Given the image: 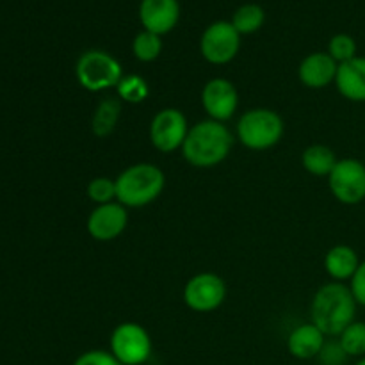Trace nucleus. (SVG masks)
Listing matches in <instances>:
<instances>
[{"mask_svg":"<svg viewBox=\"0 0 365 365\" xmlns=\"http://www.w3.org/2000/svg\"><path fill=\"white\" fill-rule=\"evenodd\" d=\"M234 138L221 121L205 120L189 128L182 145V155L195 168H214L230 153Z\"/></svg>","mask_w":365,"mask_h":365,"instance_id":"nucleus-1","label":"nucleus"},{"mask_svg":"<svg viewBox=\"0 0 365 365\" xmlns=\"http://www.w3.org/2000/svg\"><path fill=\"white\" fill-rule=\"evenodd\" d=\"M356 302L351 289L344 284H327L316 292L312 299V323L324 335H341L351 323H355Z\"/></svg>","mask_w":365,"mask_h":365,"instance_id":"nucleus-2","label":"nucleus"},{"mask_svg":"<svg viewBox=\"0 0 365 365\" xmlns=\"http://www.w3.org/2000/svg\"><path fill=\"white\" fill-rule=\"evenodd\" d=\"M166 177L160 168L141 163L127 168L116 178V200L123 207H145L163 192Z\"/></svg>","mask_w":365,"mask_h":365,"instance_id":"nucleus-3","label":"nucleus"},{"mask_svg":"<svg viewBox=\"0 0 365 365\" xmlns=\"http://www.w3.org/2000/svg\"><path fill=\"white\" fill-rule=\"evenodd\" d=\"M237 135L246 148L269 150L284 138V120L271 109H252L239 120Z\"/></svg>","mask_w":365,"mask_h":365,"instance_id":"nucleus-4","label":"nucleus"},{"mask_svg":"<svg viewBox=\"0 0 365 365\" xmlns=\"http://www.w3.org/2000/svg\"><path fill=\"white\" fill-rule=\"evenodd\" d=\"M78 84L88 91H103V89L118 88L123 78V70L116 57L103 50H89L84 52L75 66Z\"/></svg>","mask_w":365,"mask_h":365,"instance_id":"nucleus-5","label":"nucleus"},{"mask_svg":"<svg viewBox=\"0 0 365 365\" xmlns=\"http://www.w3.org/2000/svg\"><path fill=\"white\" fill-rule=\"evenodd\" d=\"M110 353L123 365H141L152 355V339L138 323H123L110 335Z\"/></svg>","mask_w":365,"mask_h":365,"instance_id":"nucleus-6","label":"nucleus"},{"mask_svg":"<svg viewBox=\"0 0 365 365\" xmlns=\"http://www.w3.org/2000/svg\"><path fill=\"white\" fill-rule=\"evenodd\" d=\"M241 48V34L232 21H214L203 31L200 50L203 59L210 64H227L235 59Z\"/></svg>","mask_w":365,"mask_h":365,"instance_id":"nucleus-7","label":"nucleus"},{"mask_svg":"<svg viewBox=\"0 0 365 365\" xmlns=\"http://www.w3.org/2000/svg\"><path fill=\"white\" fill-rule=\"evenodd\" d=\"M330 191L344 205L365 200V164L356 159H341L328 177Z\"/></svg>","mask_w":365,"mask_h":365,"instance_id":"nucleus-8","label":"nucleus"},{"mask_svg":"<svg viewBox=\"0 0 365 365\" xmlns=\"http://www.w3.org/2000/svg\"><path fill=\"white\" fill-rule=\"evenodd\" d=\"M189 125L184 113L173 107L159 110L150 123V141L159 152L170 153L182 148L187 138Z\"/></svg>","mask_w":365,"mask_h":365,"instance_id":"nucleus-9","label":"nucleus"},{"mask_svg":"<svg viewBox=\"0 0 365 365\" xmlns=\"http://www.w3.org/2000/svg\"><path fill=\"white\" fill-rule=\"evenodd\" d=\"M227 298L223 278L214 273H200L185 284L184 302L195 312H214Z\"/></svg>","mask_w":365,"mask_h":365,"instance_id":"nucleus-10","label":"nucleus"},{"mask_svg":"<svg viewBox=\"0 0 365 365\" xmlns=\"http://www.w3.org/2000/svg\"><path fill=\"white\" fill-rule=\"evenodd\" d=\"M202 103L205 113L214 121H227L235 114L239 106V93L227 78H212L202 91Z\"/></svg>","mask_w":365,"mask_h":365,"instance_id":"nucleus-11","label":"nucleus"},{"mask_svg":"<svg viewBox=\"0 0 365 365\" xmlns=\"http://www.w3.org/2000/svg\"><path fill=\"white\" fill-rule=\"evenodd\" d=\"M127 223V209L120 202H110L106 205H98L89 214L88 232L96 241L109 242L123 234Z\"/></svg>","mask_w":365,"mask_h":365,"instance_id":"nucleus-12","label":"nucleus"},{"mask_svg":"<svg viewBox=\"0 0 365 365\" xmlns=\"http://www.w3.org/2000/svg\"><path fill=\"white\" fill-rule=\"evenodd\" d=\"M180 18L178 0H141L139 20L145 31L157 36L168 34L175 29Z\"/></svg>","mask_w":365,"mask_h":365,"instance_id":"nucleus-13","label":"nucleus"},{"mask_svg":"<svg viewBox=\"0 0 365 365\" xmlns=\"http://www.w3.org/2000/svg\"><path fill=\"white\" fill-rule=\"evenodd\" d=\"M339 64L327 52H314L302 61L298 68V77L303 86L312 89H321L335 82Z\"/></svg>","mask_w":365,"mask_h":365,"instance_id":"nucleus-14","label":"nucleus"},{"mask_svg":"<svg viewBox=\"0 0 365 365\" xmlns=\"http://www.w3.org/2000/svg\"><path fill=\"white\" fill-rule=\"evenodd\" d=\"M335 84L344 98L365 102V57L356 56L348 63L339 64Z\"/></svg>","mask_w":365,"mask_h":365,"instance_id":"nucleus-15","label":"nucleus"},{"mask_svg":"<svg viewBox=\"0 0 365 365\" xmlns=\"http://www.w3.org/2000/svg\"><path fill=\"white\" fill-rule=\"evenodd\" d=\"M324 337L327 335L319 330L314 323H307L298 327L289 335V351L292 356L299 360H310L321 355L324 348Z\"/></svg>","mask_w":365,"mask_h":365,"instance_id":"nucleus-16","label":"nucleus"},{"mask_svg":"<svg viewBox=\"0 0 365 365\" xmlns=\"http://www.w3.org/2000/svg\"><path fill=\"white\" fill-rule=\"evenodd\" d=\"M359 255H356L355 250L349 248V246L346 245L334 246V248L327 253V259H324L327 273L337 282L351 280L353 274L359 269Z\"/></svg>","mask_w":365,"mask_h":365,"instance_id":"nucleus-17","label":"nucleus"},{"mask_svg":"<svg viewBox=\"0 0 365 365\" xmlns=\"http://www.w3.org/2000/svg\"><path fill=\"white\" fill-rule=\"evenodd\" d=\"M121 114V102L118 98H103L96 106L91 120V130L96 138H107L116 128Z\"/></svg>","mask_w":365,"mask_h":365,"instance_id":"nucleus-18","label":"nucleus"},{"mask_svg":"<svg viewBox=\"0 0 365 365\" xmlns=\"http://www.w3.org/2000/svg\"><path fill=\"white\" fill-rule=\"evenodd\" d=\"M302 163L303 168H305L310 175H316V177H330V173L334 171L335 164H337L339 160L337 157H335L334 150L328 148V146L312 145L303 152Z\"/></svg>","mask_w":365,"mask_h":365,"instance_id":"nucleus-19","label":"nucleus"},{"mask_svg":"<svg viewBox=\"0 0 365 365\" xmlns=\"http://www.w3.org/2000/svg\"><path fill=\"white\" fill-rule=\"evenodd\" d=\"M266 21V13L259 4H245L232 16V25L239 34H253Z\"/></svg>","mask_w":365,"mask_h":365,"instance_id":"nucleus-20","label":"nucleus"},{"mask_svg":"<svg viewBox=\"0 0 365 365\" xmlns=\"http://www.w3.org/2000/svg\"><path fill=\"white\" fill-rule=\"evenodd\" d=\"M132 52H134L135 59L141 61V63H152L163 52V39H160V36L153 34V32L141 31L134 38Z\"/></svg>","mask_w":365,"mask_h":365,"instance_id":"nucleus-21","label":"nucleus"},{"mask_svg":"<svg viewBox=\"0 0 365 365\" xmlns=\"http://www.w3.org/2000/svg\"><path fill=\"white\" fill-rule=\"evenodd\" d=\"M116 91L118 96L128 103H139L143 100H146V96L150 95L148 84L139 75H127V77L123 75V78L118 84Z\"/></svg>","mask_w":365,"mask_h":365,"instance_id":"nucleus-22","label":"nucleus"},{"mask_svg":"<svg viewBox=\"0 0 365 365\" xmlns=\"http://www.w3.org/2000/svg\"><path fill=\"white\" fill-rule=\"evenodd\" d=\"M341 348L348 356L365 355V323H351L341 334Z\"/></svg>","mask_w":365,"mask_h":365,"instance_id":"nucleus-23","label":"nucleus"},{"mask_svg":"<svg viewBox=\"0 0 365 365\" xmlns=\"http://www.w3.org/2000/svg\"><path fill=\"white\" fill-rule=\"evenodd\" d=\"M88 196L96 205H106L116 200V180L107 177H96L88 184Z\"/></svg>","mask_w":365,"mask_h":365,"instance_id":"nucleus-24","label":"nucleus"},{"mask_svg":"<svg viewBox=\"0 0 365 365\" xmlns=\"http://www.w3.org/2000/svg\"><path fill=\"white\" fill-rule=\"evenodd\" d=\"M328 53L337 64L348 63L356 57V41L349 34H335L328 45Z\"/></svg>","mask_w":365,"mask_h":365,"instance_id":"nucleus-25","label":"nucleus"},{"mask_svg":"<svg viewBox=\"0 0 365 365\" xmlns=\"http://www.w3.org/2000/svg\"><path fill=\"white\" fill-rule=\"evenodd\" d=\"M73 365H123L110 351H100V349H93V351H86L75 360Z\"/></svg>","mask_w":365,"mask_h":365,"instance_id":"nucleus-26","label":"nucleus"},{"mask_svg":"<svg viewBox=\"0 0 365 365\" xmlns=\"http://www.w3.org/2000/svg\"><path fill=\"white\" fill-rule=\"evenodd\" d=\"M349 289H351V294L355 298V302L360 303V305H365V262L360 264L356 273L353 274Z\"/></svg>","mask_w":365,"mask_h":365,"instance_id":"nucleus-27","label":"nucleus"},{"mask_svg":"<svg viewBox=\"0 0 365 365\" xmlns=\"http://www.w3.org/2000/svg\"><path fill=\"white\" fill-rule=\"evenodd\" d=\"M356 365H365V359H362V360H360V362H359V364H356Z\"/></svg>","mask_w":365,"mask_h":365,"instance_id":"nucleus-28","label":"nucleus"}]
</instances>
